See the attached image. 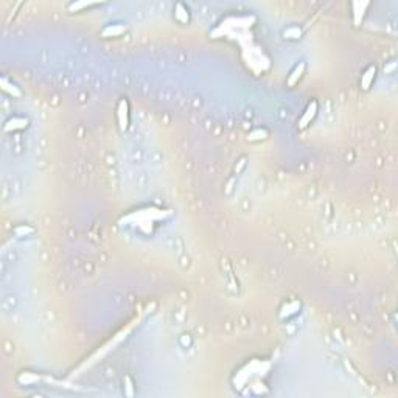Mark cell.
<instances>
[{
  "label": "cell",
  "mask_w": 398,
  "mask_h": 398,
  "mask_svg": "<svg viewBox=\"0 0 398 398\" xmlns=\"http://www.w3.org/2000/svg\"><path fill=\"white\" fill-rule=\"evenodd\" d=\"M369 6H370L369 2H353V3H351V17H353V24L356 26L363 22Z\"/></svg>",
  "instance_id": "obj_6"
},
{
  "label": "cell",
  "mask_w": 398,
  "mask_h": 398,
  "mask_svg": "<svg viewBox=\"0 0 398 398\" xmlns=\"http://www.w3.org/2000/svg\"><path fill=\"white\" fill-rule=\"evenodd\" d=\"M305 69H306V64H305V61H298L297 64L294 66V69L289 72V75L286 78V86L289 87H294L298 81L302 79L303 74H305Z\"/></svg>",
  "instance_id": "obj_4"
},
{
  "label": "cell",
  "mask_w": 398,
  "mask_h": 398,
  "mask_svg": "<svg viewBox=\"0 0 398 398\" xmlns=\"http://www.w3.org/2000/svg\"><path fill=\"white\" fill-rule=\"evenodd\" d=\"M269 137V132L265 129V128H258V129H255V131H252V132H249V135H248V139L250 140V142H260V140H266Z\"/></svg>",
  "instance_id": "obj_9"
},
{
  "label": "cell",
  "mask_w": 398,
  "mask_h": 398,
  "mask_svg": "<svg viewBox=\"0 0 398 398\" xmlns=\"http://www.w3.org/2000/svg\"><path fill=\"white\" fill-rule=\"evenodd\" d=\"M2 86H3V90H5V92H8L10 95H13V97H22L21 89L17 87L14 83H8V79H6V78L2 79Z\"/></svg>",
  "instance_id": "obj_10"
},
{
  "label": "cell",
  "mask_w": 398,
  "mask_h": 398,
  "mask_svg": "<svg viewBox=\"0 0 398 398\" xmlns=\"http://www.w3.org/2000/svg\"><path fill=\"white\" fill-rule=\"evenodd\" d=\"M117 122H119V128L122 132H124L129 126V104L128 100L122 98L117 106Z\"/></svg>",
  "instance_id": "obj_1"
},
{
  "label": "cell",
  "mask_w": 398,
  "mask_h": 398,
  "mask_svg": "<svg viewBox=\"0 0 398 398\" xmlns=\"http://www.w3.org/2000/svg\"><path fill=\"white\" fill-rule=\"evenodd\" d=\"M26 126H28V120H26L25 117L16 115V117H11V119L5 123L3 129H5V132H14V131H22V129H25Z\"/></svg>",
  "instance_id": "obj_7"
},
{
  "label": "cell",
  "mask_w": 398,
  "mask_h": 398,
  "mask_svg": "<svg viewBox=\"0 0 398 398\" xmlns=\"http://www.w3.org/2000/svg\"><path fill=\"white\" fill-rule=\"evenodd\" d=\"M14 232H16V235H17V237H24V235L33 233V232H34V229L31 227V229H28V230H26V229L24 227V225H21V227H16V229H14Z\"/></svg>",
  "instance_id": "obj_13"
},
{
  "label": "cell",
  "mask_w": 398,
  "mask_h": 398,
  "mask_svg": "<svg viewBox=\"0 0 398 398\" xmlns=\"http://www.w3.org/2000/svg\"><path fill=\"white\" fill-rule=\"evenodd\" d=\"M98 3H92V2H74V3H70L67 8H69V11L72 13H79L81 10H86V8H92V6H97Z\"/></svg>",
  "instance_id": "obj_11"
},
{
  "label": "cell",
  "mask_w": 398,
  "mask_h": 398,
  "mask_svg": "<svg viewBox=\"0 0 398 398\" xmlns=\"http://www.w3.org/2000/svg\"><path fill=\"white\" fill-rule=\"evenodd\" d=\"M375 76H376V67L375 66H369L364 72L363 75H361V79H359V86L363 90H367L372 87L373 81H375Z\"/></svg>",
  "instance_id": "obj_8"
},
{
  "label": "cell",
  "mask_w": 398,
  "mask_h": 398,
  "mask_svg": "<svg viewBox=\"0 0 398 398\" xmlns=\"http://www.w3.org/2000/svg\"><path fill=\"white\" fill-rule=\"evenodd\" d=\"M126 31V24L123 22H112L107 24L104 28L101 30V34L104 38H119Z\"/></svg>",
  "instance_id": "obj_5"
},
{
  "label": "cell",
  "mask_w": 398,
  "mask_h": 398,
  "mask_svg": "<svg viewBox=\"0 0 398 398\" xmlns=\"http://www.w3.org/2000/svg\"><path fill=\"white\" fill-rule=\"evenodd\" d=\"M173 17L174 21L180 25H188L192 21V10L184 2H177L173 8Z\"/></svg>",
  "instance_id": "obj_3"
},
{
  "label": "cell",
  "mask_w": 398,
  "mask_h": 398,
  "mask_svg": "<svg viewBox=\"0 0 398 398\" xmlns=\"http://www.w3.org/2000/svg\"><path fill=\"white\" fill-rule=\"evenodd\" d=\"M318 111H319V104L316 100H313V101L308 103V106L305 107V111L300 117V120H298V129H305V128H308V126L311 124V122L316 119V115H318Z\"/></svg>",
  "instance_id": "obj_2"
},
{
  "label": "cell",
  "mask_w": 398,
  "mask_h": 398,
  "mask_svg": "<svg viewBox=\"0 0 398 398\" xmlns=\"http://www.w3.org/2000/svg\"><path fill=\"white\" fill-rule=\"evenodd\" d=\"M285 38L286 39H300V36H302V31L298 26L296 25H291V26H288V28L285 30Z\"/></svg>",
  "instance_id": "obj_12"
}]
</instances>
